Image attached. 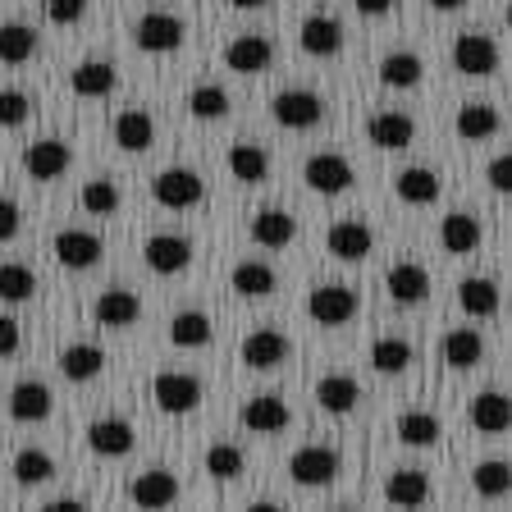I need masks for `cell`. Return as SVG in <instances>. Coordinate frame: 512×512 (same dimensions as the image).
<instances>
[{"mask_svg":"<svg viewBox=\"0 0 512 512\" xmlns=\"http://www.w3.org/2000/svg\"><path fill=\"white\" fill-rule=\"evenodd\" d=\"M151 398H156V407L165 416H188L202 407L206 389H202V380L188 371H160L156 380H151Z\"/></svg>","mask_w":512,"mask_h":512,"instance_id":"obj_1","label":"cell"},{"mask_svg":"<svg viewBox=\"0 0 512 512\" xmlns=\"http://www.w3.org/2000/svg\"><path fill=\"white\" fill-rule=\"evenodd\" d=\"M183 37H188V23H183L179 14H165V10H151L133 23V42H138V51H147V55L179 51Z\"/></svg>","mask_w":512,"mask_h":512,"instance_id":"obj_2","label":"cell"},{"mask_svg":"<svg viewBox=\"0 0 512 512\" xmlns=\"http://www.w3.org/2000/svg\"><path fill=\"white\" fill-rule=\"evenodd\" d=\"M357 293H352L348 284H316L307 293V316L316 320V325H325V330H339V325H348L352 316H357Z\"/></svg>","mask_w":512,"mask_h":512,"instance_id":"obj_3","label":"cell"},{"mask_svg":"<svg viewBox=\"0 0 512 512\" xmlns=\"http://www.w3.org/2000/svg\"><path fill=\"white\" fill-rule=\"evenodd\" d=\"M288 476L298 480L302 490H325V485H334L339 480V453L325 444H307L298 448L293 458H288Z\"/></svg>","mask_w":512,"mask_h":512,"instance_id":"obj_4","label":"cell"},{"mask_svg":"<svg viewBox=\"0 0 512 512\" xmlns=\"http://www.w3.org/2000/svg\"><path fill=\"white\" fill-rule=\"evenodd\" d=\"M151 197H156V206H165V211H192V206L206 202V183L192 170H160L156 179H151Z\"/></svg>","mask_w":512,"mask_h":512,"instance_id":"obj_5","label":"cell"},{"mask_svg":"<svg viewBox=\"0 0 512 512\" xmlns=\"http://www.w3.org/2000/svg\"><path fill=\"white\" fill-rule=\"evenodd\" d=\"M302 179H307L311 192H325V197H339L357 183V170H352V160H343L339 151H316V156L302 165Z\"/></svg>","mask_w":512,"mask_h":512,"instance_id":"obj_6","label":"cell"},{"mask_svg":"<svg viewBox=\"0 0 512 512\" xmlns=\"http://www.w3.org/2000/svg\"><path fill=\"white\" fill-rule=\"evenodd\" d=\"M275 119L284 128H293V133H307V128H316L320 119H325V96L311 92V87H288V92L275 96Z\"/></svg>","mask_w":512,"mask_h":512,"instance_id":"obj_7","label":"cell"},{"mask_svg":"<svg viewBox=\"0 0 512 512\" xmlns=\"http://www.w3.org/2000/svg\"><path fill=\"white\" fill-rule=\"evenodd\" d=\"M453 69L467 78H490L499 69V46L485 32H458L453 42Z\"/></svg>","mask_w":512,"mask_h":512,"instance_id":"obj_8","label":"cell"},{"mask_svg":"<svg viewBox=\"0 0 512 512\" xmlns=\"http://www.w3.org/2000/svg\"><path fill=\"white\" fill-rule=\"evenodd\" d=\"M133 444H138V430L124 416H101V421L87 426V448H92L96 458H128Z\"/></svg>","mask_w":512,"mask_h":512,"instance_id":"obj_9","label":"cell"},{"mask_svg":"<svg viewBox=\"0 0 512 512\" xmlns=\"http://www.w3.org/2000/svg\"><path fill=\"white\" fill-rule=\"evenodd\" d=\"M270 64H275V42L261 32H243L224 46V69H234V74H266Z\"/></svg>","mask_w":512,"mask_h":512,"instance_id":"obj_10","label":"cell"},{"mask_svg":"<svg viewBox=\"0 0 512 512\" xmlns=\"http://www.w3.org/2000/svg\"><path fill=\"white\" fill-rule=\"evenodd\" d=\"M55 261H60L64 270H92L101 256H106V243L96 234H87V229H60L51 243Z\"/></svg>","mask_w":512,"mask_h":512,"instance_id":"obj_11","label":"cell"},{"mask_svg":"<svg viewBox=\"0 0 512 512\" xmlns=\"http://www.w3.org/2000/svg\"><path fill=\"white\" fill-rule=\"evenodd\" d=\"M142 256H147L151 275L170 279V275H183L192 261V243L183 234H151L147 247H142Z\"/></svg>","mask_w":512,"mask_h":512,"instance_id":"obj_12","label":"cell"},{"mask_svg":"<svg viewBox=\"0 0 512 512\" xmlns=\"http://www.w3.org/2000/svg\"><path fill=\"white\" fill-rule=\"evenodd\" d=\"M69 160H74V151L64 147L60 138H42V142H28V147H23V170L37 183L60 179V174L69 170Z\"/></svg>","mask_w":512,"mask_h":512,"instance_id":"obj_13","label":"cell"},{"mask_svg":"<svg viewBox=\"0 0 512 512\" xmlns=\"http://www.w3.org/2000/svg\"><path fill=\"white\" fill-rule=\"evenodd\" d=\"M288 352H293V343L279 330H252L238 348V357H243L247 371H275L279 362H288Z\"/></svg>","mask_w":512,"mask_h":512,"instance_id":"obj_14","label":"cell"},{"mask_svg":"<svg viewBox=\"0 0 512 512\" xmlns=\"http://www.w3.org/2000/svg\"><path fill=\"white\" fill-rule=\"evenodd\" d=\"M298 46L316 60H330V55L343 51V23L334 14H307L298 28Z\"/></svg>","mask_w":512,"mask_h":512,"instance_id":"obj_15","label":"cell"},{"mask_svg":"<svg viewBox=\"0 0 512 512\" xmlns=\"http://www.w3.org/2000/svg\"><path fill=\"white\" fill-rule=\"evenodd\" d=\"M394 192L407 206H435L439 192H444V174L430 170V165H407L394 174Z\"/></svg>","mask_w":512,"mask_h":512,"instance_id":"obj_16","label":"cell"},{"mask_svg":"<svg viewBox=\"0 0 512 512\" xmlns=\"http://www.w3.org/2000/svg\"><path fill=\"white\" fill-rule=\"evenodd\" d=\"M238 421H243L252 435H279V430L293 421V412H288V403L279 394H256V398H247L243 403Z\"/></svg>","mask_w":512,"mask_h":512,"instance_id":"obj_17","label":"cell"},{"mask_svg":"<svg viewBox=\"0 0 512 512\" xmlns=\"http://www.w3.org/2000/svg\"><path fill=\"white\" fill-rule=\"evenodd\" d=\"M384 288H389L394 302L416 307V302L430 298V275H426V266H416V261H394V266L384 270Z\"/></svg>","mask_w":512,"mask_h":512,"instance_id":"obj_18","label":"cell"},{"mask_svg":"<svg viewBox=\"0 0 512 512\" xmlns=\"http://www.w3.org/2000/svg\"><path fill=\"white\" fill-rule=\"evenodd\" d=\"M128 499L138 503V508H170V503L179 499V476L165 467L142 471V476H133V485H128Z\"/></svg>","mask_w":512,"mask_h":512,"instance_id":"obj_19","label":"cell"},{"mask_svg":"<svg viewBox=\"0 0 512 512\" xmlns=\"http://www.w3.org/2000/svg\"><path fill=\"white\" fill-rule=\"evenodd\" d=\"M138 316H142V302L133 288H106V293L92 302V320L106 325V330H128Z\"/></svg>","mask_w":512,"mask_h":512,"instance_id":"obj_20","label":"cell"},{"mask_svg":"<svg viewBox=\"0 0 512 512\" xmlns=\"http://www.w3.org/2000/svg\"><path fill=\"white\" fill-rule=\"evenodd\" d=\"M366 138L380 151H403L416 142V119L403 115V110H380V115H371V124H366Z\"/></svg>","mask_w":512,"mask_h":512,"instance_id":"obj_21","label":"cell"},{"mask_svg":"<svg viewBox=\"0 0 512 512\" xmlns=\"http://www.w3.org/2000/svg\"><path fill=\"white\" fill-rule=\"evenodd\" d=\"M325 247H330V256H339V261H366L375 247V234L362 220H339L330 234H325Z\"/></svg>","mask_w":512,"mask_h":512,"instance_id":"obj_22","label":"cell"},{"mask_svg":"<svg viewBox=\"0 0 512 512\" xmlns=\"http://www.w3.org/2000/svg\"><path fill=\"white\" fill-rule=\"evenodd\" d=\"M298 238V215H288L284 206H266L252 215V243L256 247H288Z\"/></svg>","mask_w":512,"mask_h":512,"instance_id":"obj_23","label":"cell"},{"mask_svg":"<svg viewBox=\"0 0 512 512\" xmlns=\"http://www.w3.org/2000/svg\"><path fill=\"white\" fill-rule=\"evenodd\" d=\"M480 238H485V229H480V220L471 211H453L439 220V247L453 256H467L480 247Z\"/></svg>","mask_w":512,"mask_h":512,"instance_id":"obj_24","label":"cell"},{"mask_svg":"<svg viewBox=\"0 0 512 512\" xmlns=\"http://www.w3.org/2000/svg\"><path fill=\"white\" fill-rule=\"evenodd\" d=\"M55 407L51 389H46L42 380H19L10 389V416L14 421H23V426H32V421H46Z\"/></svg>","mask_w":512,"mask_h":512,"instance_id":"obj_25","label":"cell"},{"mask_svg":"<svg viewBox=\"0 0 512 512\" xmlns=\"http://www.w3.org/2000/svg\"><path fill=\"white\" fill-rule=\"evenodd\" d=\"M384 499L394 503V508H421V503L430 499V476L421 467L389 471V480H384Z\"/></svg>","mask_w":512,"mask_h":512,"instance_id":"obj_26","label":"cell"},{"mask_svg":"<svg viewBox=\"0 0 512 512\" xmlns=\"http://www.w3.org/2000/svg\"><path fill=\"white\" fill-rule=\"evenodd\" d=\"M453 128H458L462 142H490L494 133L503 128V119H499V110H494L490 101H467V106L453 115Z\"/></svg>","mask_w":512,"mask_h":512,"instance_id":"obj_27","label":"cell"},{"mask_svg":"<svg viewBox=\"0 0 512 512\" xmlns=\"http://www.w3.org/2000/svg\"><path fill=\"white\" fill-rule=\"evenodd\" d=\"M115 83H119V74H115V64L110 60H83L74 74H69V87H74V96H83V101H101V96H110Z\"/></svg>","mask_w":512,"mask_h":512,"instance_id":"obj_28","label":"cell"},{"mask_svg":"<svg viewBox=\"0 0 512 512\" xmlns=\"http://www.w3.org/2000/svg\"><path fill=\"white\" fill-rule=\"evenodd\" d=\"M224 165H229V174H234L238 183H252V188L270 179V151L256 147V142H234L229 156H224Z\"/></svg>","mask_w":512,"mask_h":512,"instance_id":"obj_29","label":"cell"},{"mask_svg":"<svg viewBox=\"0 0 512 512\" xmlns=\"http://www.w3.org/2000/svg\"><path fill=\"white\" fill-rule=\"evenodd\" d=\"M229 288H234L238 298H270L279 288V275L266 261H252V256H247V261H238V266L229 270Z\"/></svg>","mask_w":512,"mask_h":512,"instance_id":"obj_30","label":"cell"},{"mask_svg":"<svg viewBox=\"0 0 512 512\" xmlns=\"http://www.w3.org/2000/svg\"><path fill=\"white\" fill-rule=\"evenodd\" d=\"M60 371H64V380L87 384L106 371V352L96 348V343H69V348L60 352Z\"/></svg>","mask_w":512,"mask_h":512,"instance_id":"obj_31","label":"cell"},{"mask_svg":"<svg viewBox=\"0 0 512 512\" xmlns=\"http://www.w3.org/2000/svg\"><path fill=\"white\" fill-rule=\"evenodd\" d=\"M316 403L334 416H348L352 407L362 403V384L352 375H325V380H316Z\"/></svg>","mask_w":512,"mask_h":512,"instance_id":"obj_32","label":"cell"},{"mask_svg":"<svg viewBox=\"0 0 512 512\" xmlns=\"http://www.w3.org/2000/svg\"><path fill=\"white\" fill-rule=\"evenodd\" d=\"M458 307L467 311L471 320H490L499 311V284L494 279H462L458 284Z\"/></svg>","mask_w":512,"mask_h":512,"instance_id":"obj_33","label":"cell"},{"mask_svg":"<svg viewBox=\"0 0 512 512\" xmlns=\"http://www.w3.org/2000/svg\"><path fill=\"white\" fill-rule=\"evenodd\" d=\"M467 416L480 435H503V430H508V398H503L499 389H485V394L471 398Z\"/></svg>","mask_w":512,"mask_h":512,"instance_id":"obj_34","label":"cell"},{"mask_svg":"<svg viewBox=\"0 0 512 512\" xmlns=\"http://www.w3.org/2000/svg\"><path fill=\"white\" fill-rule=\"evenodd\" d=\"M426 78V60L412 51H394L380 60V83L384 87H398V92H407V87H416Z\"/></svg>","mask_w":512,"mask_h":512,"instance_id":"obj_35","label":"cell"},{"mask_svg":"<svg viewBox=\"0 0 512 512\" xmlns=\"http://www.w3.org/2000/svg\"><path fill=\"white\" fill-rule=\"evenodd\" d=\"M115 142L124 151H147L151 142H156V119H151L147 110H124V115L115 119Z\"/></svg>","mask_w":512,"mask_h":512,"instance_id":"obj_36","label":"cell"},{"mask_svg":"<svg viewBox=\"0 0 512 512\" xmlns=\"http://www.w3.org/2000/svg\"><path fill=\"white\" fill-rule=\"evenodd\" d=\"M480 357H485V339H480L476 330L444 334V362H448V371H471V366H480Z\"/></svg>","mask_w":512,"mask_h":512,"instance_id":"obj_37","label":"cell"},{"mask_svg":"<svg viewBox=\"0 0 512 512\" xmlns=\"http://www.w3.org/2000/svg\"><path fill=\"white\" fill-rule=\"evenodd\" d=\"M215 334L211 316L206 311H179V316L170 320V343L174 348H206Z\"/></svg>","mask_w":512,"mask_h":512,"instance_id":"obj_38","label":"cell"},{"mask_svg":"<svg viewBox=\"0 0 512 512\" xmlns=\"http://www.w3.org/2000/svg\"><path fill=\"white\" fill-rule=\"evenodd\" d=\"M37 55V32L28 23H0V64H28Z\"/></svg>","mask_w":512,"mask_h":512,"instance_id":"obj_39","label":"cell"},{"mask_svg":"<svg viewBox=\"0 0 512 512\" xmlns=\"http://www.w3.org/2000/svg\"><path fill=\"white\" fill-rule=\"evenodd\" d=\"M10 471H14V480H19L23 490H32V485H46V480L55 476V458L42 453V448H19Z\"/></svg>","mask_w":512,"mask_h":512,"instance_id":"obj_40","label":"cell"},{"mask_svg":"<svg viewBox=\"0 0 512 512\" xmlns=\"http://www.w3.org/2000/svg\"><path fill=\"white\" fill-rule=\"evenodd\" d=\"M439 435H444V426H439L435 412H403L398 416V439L412 448H430L439 444Z\"/></svg>","mask_w":512,"mask_h":512,"instance_id":"obj_41","label":"cell"},{"mask_svg":"<svg viewBox=\"0 0 512 512\" xmlns=\"http://www.w3.org/2000/svg\"><path fill=\"white\" fill-rule=\"evenodd\" d=\"M371 366L380 375H403L412 366V343L407 339H375L371 343Z\"/></svg>","mask_w":512,"mask_h":512,"instance_id":"obj_42","label":"cell"},{"mask_svg":"<svg viewBox=\"0 0 512 512\" xmlns=\"http://www.w3.org/2000/svg\"><path fill=\"white\" fill-rule=\"evenodd\" d=\"M78 206L87 215H115L119 211V183L115 179H87L78 192Z\"/></svg>","mask_w":512,"mask_h":512,"instance_id":"obj_43","label":"cell"},{"mask_svg":"<svg viewBox=\"0 0 512 512\" xmlns=\"http://www.w3.org/2000/svg\"><path fill=\"white\" fill-rule=\"evenodd\" d=\"M188 115L192 119H224L229 115V92L215 83H202L188 92Z\"/></svg>","mask_w":512,"mask_h":512,"instance_id":"obj_44","label":"cell"},{"mask_svg":"<svg viewBox=\"0 0 512 512\" xmlns=\"http://www.w3.org/2000/svg\"><path fill=\"white\" fill-rule=\"evenodd\" d=\"M471 485H476V494H480V499H503V494H508V485H512V471H508V462H499V458L480 462V467L471 471Z\"/></svg>","mask_w":512,"mask_h":512,"instance_id":"obj_45","label":"cell"},{"mask_svg":"<svg viewBox=\"0 0 512 512\" xmlns=\"http://www.w3.org/2000/svg\"><path fill=\"white\" fill-rule=\"evenodd\" d=\"M32 293H37V275L28 266L19 261L0 266V302H32Z\"/></svg>","mask_w":512,"mask_h":512,"instance_id":"obj_46","label":"cell"},{"mask_svg":"<svg viewBox=\"0 0 512 512\" xmlns=\"http://www.w3.org/2000/svg\"><path fill=\"white\" fill-rule=\"evenodd\" d=\"M243 448H234V444H211L206 448V471H211L215 480H238L243 476Z\"/></svg>","mask_w":512,"mask_h":512,"instance_id":"obj_47","label":"cell"},{"mask_svg":"<svg viewBox=\"0 0 512 512\" xmlns=\"http://www.w3.org/2000/svg\"><path fill=\"white\" fill-rule=\"evenodd\" d=\"M32 119V96L19 92V87H5L0 92V128H19Z\"/></svg>","mask_w":512,"mask_h":512,"instance_id":"obj_48","label":"cell"},{"mask_svg":"<svg viewBox=\"0 0 512 512\" xmlns=\"http://www.w3.org/2000/svg\"><path fill=\"white\" fill-rule=\"evenodd\" d=\"M87 14V0H46V19L55 23V28H69V23H78Z\"/></svg>","mask_w":512,"mask_h":512,"instance_id":"obj_49","label":"cell"},{"mask_svg":"<svg viewBox=\"0 0 512 512\" xmlns=\"http://www.w3.org/2000/svg\"><path fill=\"white\" fill-rule=\"evenodd\" d=\"M23 229V215H19V202L10 197H0V243H14Z\"/></svg>","mask_w":512,"mask_h":512,"instance_id":"obj_50","label":"cell"},{"mask_svg":"<svg viewBox=\"0 0 512 512\" xmlns=\"http://www.w3.org/2000/svg\"><path fill=\"white\" fill-rule=\"evenodd\" d=\"M23 348V330L14 316H0V357H14Z\"/></svg>","mask_w":512,"mask_h":512,"instance_id":"obj_51","label":"cell"},{"mask_svg":"<svg viewBox=\"0 0 512 512\" xmlns=\"http://www.w3.org/2000/svg\"><path fill=\"white\" fill-rule=\"evenodd\" d=\"M485 179H490L494 192H508V188H512V160H508V156H494L490 170H485Z\"/></svg>","mask_w":512,"mask_h":512,"instance_id":"obj_52","label":"cell"},{"mask_svg":"<svg viewBox=\"0 0 512 512\" xmlns=\"http://www.w3.org/2000/svg\"><path fill=\"white\" fill-rule=\"evenodd\" d=\"M352 5H357V14H366V19H384L398 0H352Z\"/></svg>","mask_w":512,"mask_h":512,"instance_id":"obj_53","label":"cell"},{"mask_svg":"<svg viewBox=\"0 0 512 512\" xmlns=\"http://www.w3.org/2000/svg\"><path fill=\"white\" fill-rule=\"evenodd\" d=\"M46 508H51V512H78V508H83V499H51Z\"/></svg>","mask_w":512,"mask_h":512,"instance_id":"obj_54","label":"cell"},{"mask_svg":"<svg viewBox=\"0 0 512 512\" xmlns=\"http://www.w3.org/2000/svg\"><path fill=\"white\" fill-rule=\"evenodd\" d=\"M234 10H261V5H270V0H229Z\"/></svg>","mask_w":512,"mask_h":512,"instance_id":"obj_55","label":"cell"},{"mask_svg":"<svg viewBox=\"0 0 512 512\" xmlns=\"http://www.w3.org/2000/svg\"><path fill=\"white\" fill-rule=\"evenodd\" d=\"M430 5H435V10H462L467 0H430Z\"/></svg>","mask_w":512,"mask_h":512,"instance_id":"obj_56","label":"cell"}]
</instances>
